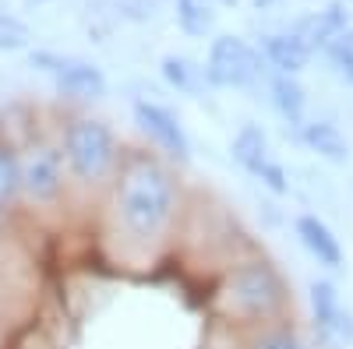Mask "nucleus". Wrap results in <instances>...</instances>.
Instances as JSON below:
<instances>
[{
    "label": "nucleus",
    "instance_id": "1",
    "mask_svg": "<svg viewBox=\"0 0 353 349\" xmlns=\"http://www.w3.org/2000/svg\"><path fill=\"white\" fill-rule=\"evenodd\" d=\"M184 209L181 173L159 152H128L124 166L113 180V219L124 237L152 251L159 247Z\"/></svg>",
    "mask_w": 353,
    "mask_h": 349
},
{
    "label": "nucleus",
    "instance_id": "2",
    "mask_svg": "<svg viewBox=\"0 0 353 349\" xmlns=\"http://www.w3.org/2000/svg\"><path fill=\"white\" fill-rule=\"evenodd\" d=\"M219 307L226 317H233V321H241L248 328H265V325H276L290 317L293 289L272 257L248 254V257H237L223 272Z\"/></svg>",
    "mask_w": 353,
    "mask_h": 349
},
{
    "label": "nucleus",
    "instance_id": "3",
    "mask_svg": "<svg viewBox=\"0 0 353 349\" xmlns=\"http://www.w3.org/2000/svg\"><path fill=\"white\" fill-rule=\"evenodd\" d=\"M61 149L68 159L71 180L85 191L113 187L117 173L124 166V156H128L117 131L106 120H99V116H74V120H68L61 134Z\"/></svg>",
    "mask_w": 353,
    "mask_h": 349
},
{
    "label": "nucleus",
    "instance_id": "4",
    "mask_svg": "<svg viewBox=\"0 0 353 349\" xmlns=\"http://www.w3.org/2000/svg\"><path fill=\"white\" fill-rule=\"evenodd\" d=\"M68 159L61 141L32 138L21 149V194L32 205H57L68 194Z\"/></svg>",
    "mask_w": 353,
    "mask_h": 349
},
{
    "label": "nucleus",
    "instance_id": "5",
    "mask_svg": "<svg viewBox=\"0 0 353 349\" xmlns=\"http://www.w3.org/2000/svg\"><path fill=\"white\" fill-rule=\"evenodd\" d=\"M265 71V56L241 36H216L205 56V81L212 89H251Z\"/></svg>",
    "mask_w": 353,
    "mask_h": 349
},
{
    "label": "nucleus",
    "instance_id": "6",
    "mask_svg": "<svg viewBox=\"0 0 353 349\" xmlns=\"http://www.w3.org/2000/svg\"><path fill=\"white\" fill-rule=\"evenodd\" d=\"M230 156H233V162H237L251 180H258L265 191H272L276 198H286V194H290L286 166L272 156L269 134H265L261 124H241V131L233 134V141H230Z\"/></svg>",
    "mask_w": 353,
    "mask_h": 349
},
{
    "label": "nucleus",
    "instance_id": "7",
    "mask_svg": "<svg viewBox=\"0 0 353 349\" xmlns=\"http://www.w3.org/2000/svg\"><path fill=\"white\" fill-rule=\"evenodd\" d=\"M307 307L318 349H346L353 342V310L343 304V293L332 279H314L307 286Z\"/></svg>",
    "mask_w": 353,
    "mask_h": 349
},
{
    "label": "nucleus",
    "instance_id": "8",
    "mask_svg": "<svg viewBox=\"0 0 353 349\" xmlns=\"http://www.w3.org/2000/svg\"><path fill=\"white\" fill-rule=\"evenodd\" d=\"M131 113H134V124L145 134V141H149L163 159H170L173 166L191 162V138L181 124V116H176L170 106H163L156 99H138L131 106Z\"/></svg>",
    "mask_w": 353,
    "mask_h": 349
},
{
    "label": "nucleus",
    "instance_id": "9",
    "mask_svg": "<svg viewBox=\"0 0 353 349\" xmlns=\"http://www.w3.org/2000/svg\"><path fill=\"white\" fill-rule=\"evenodd\" d=\"M32 64L46 71L61 96L74 99H103L106 96V78L96 64L78 61V56H57V53H32Z\"/></svg>",
    "mask_w": 353,
    "mask_h": 349
},
{
    "label": "nucleus",
    "instance_id": "10",
    "mask_svg": "<svg viewBox=\"0 0 353 349\" xmlns=\"http://www.w3.org/2000/svg\"><path fill=\"white\" fill-rule=\"evenodd\" d=\"M293 237L301 240V247L318 261L321 268L339 272V268L346 265V251H343V244H339V237H336V229L321 219V215L301 212L297 219H293Z\"/></svg>",
    "mask_w": 353,
    "mask_h": 349
},
{
    "label": "nucleus",
    "instance_id": "11",
    "mask_svg": "<svg viewBox=\"0 0 353 349\" xmlns=\"http://www.w3.org/2000/svg\"><path fill=\"white\" fill-rule=\"evenodd\" d=\"M261 56H265V64L272 67V74H301L311 64L314 50L290 28V32L261 36Z\"/></svg>",
    "mask_w": 353,
    "mask_h": 349
},
{
    "label": "nucleus",
    "instance_id": "12",
    "mask_svg": "<svg viewBox=\"0 0 353 349\" xmlns=\"http://www.w3.org/2000/svg\"><path fill=\"white\" fill-rule=\"evenodd\" d=\"M346 28H350V11H346L343 0H332V4H325L321 11H314V14L301 18L293 32H297V36L314 50V53H321V50H325L336 36H343Z\"/></svg>",
    "mask_w": 353,
    "mask_h": 349
},
{
    "label": "nucleus",
    "instance_id": "13",
    "mask_svg": "<svg viewBox=\"0 0 353 349\" xmlns=\"http://www.w3.org/2000/svg\"><path fill=\"white\" fill-rule=\"evenodd\" d=\"M297 138H301L304 149L311 156H318L321 162L343 166L350 159V141L339 131V124H332V120H304L301 131H297Z\"/></svg>",
    "mask_w": 353,
    "mask_h": 349
},
{
    "label": "nucleus",
    "instance_id": "14",
    "mask_svg": "<svg viewBox=\"0 0 353 349\" xmlns=\"http://www.w3.org/2000/svg\"><path fill=\"white\" fill-rule=\"evenodd\" d=\"M269 103L279 113V120L290 124L293 131H301L307 120V92L297 81V74H272L269 78Z\"/></svg>",
    "mask_w": 353,
    "mask_h": 349
},
{
    "label": "nucleus",
    "instance_id": "15",
    "mask_svg": "<svg viewBox=\"0 0 353 349\" xmlns=\"http://www.w3.org/2000/svg\"><path fill=\"white\" fill-rule=\"evenodd\" d=\"M244 349H314V346L297 325L276 321V325H265V328H251Z\"/></svg>",
    "mask_w": 353,
    "mask_h": 349
},
{
    "label": "nucleus",
    "instance_id": "16",
    "mask_svg": "<svg viewBox=\"0 0 353 349\" xmlns=\"http://www.w3.org/2000/svg\"><path fill=\"white\" fill-rule=\"evenodd\" d=\"M159 74L170 89L184 92V96H194V92H201V85H209L205 81V67H198L194 61H188L181 53H166L159 61Z\"/></svg>",
    "mask_w": 353,
    "mask_h": 349
},
{
    "label": "nucleus",
    "instance_id": "17",
    "mask_svg": "<svg viewBox=\"0 0 353 349\" xmlns=\"http://www.w3.org/2000/svg\"><path fill=\"white\" fill-rule=\"evenodd\" d=\"M21 198V152L0 138V209L11 212Z\"/></svg>",
    "mask_w": 353,
    "mask_h": 349
},
{
    "label": "nucleus",
    "instance_id": "18",
    "mask_svg": "<svg viewBox=\"0 0 353 349\" xmlns=\"http://www.w3.org/2000/svg\"><path fill=\"white\" fill-rule=\"evenodd\" d=\"M176 25L191 39H201L216 28V0H176Z\"/></svg>",
    "mask_w": 353,
    "mask_h": 349
},
{
    "label": "nucleus",
    "instance_id": "19",
    "mask_svg": "<svg viewBox=\"0 0 353 349\" xmlns=\"http://www.w3.org/2000/svg\"><path fill=\"white\" fill-rule=\"evenodd\" d=\"M321 56L329 61V67H332V74L339 81L353 85V25L346 28L343 36H336L325 50H321Z\"/></svg>",
    "mask_w": 353,
    "mask_h": 349
},
{
    "label": "nucleus",
    "instance_id": "20",
    "mask_svg": "<svg viewBox=\"0 0 353 349\" xmlns=\"http://www.w3.org/2000/svg\"><path fill=\"white\" fill-rule=\"evenodd\" d=\"M28 43V28L18 18L0 14V50H21Z\"/></svg>",
    "mask_w": 353,
    "mask_h": 349
},
{
    "label": "nucleus",
    "instance_id": "21",
    "mask_svg": "<svg viewBox=\"0 0 353 349\" xmlns=\"http://www.w3.org/2000/svg\"><path fill=\"white\" fill-rule=\"evenodd\" d=\"M4 226H8V212L0 209V233H4Z\"/></svg>",
    "mask_w": 353,
    "mask_h": 349
},
{
    "label": "nucleus",
    "instance_id": "22",
    "mask_svg": "<svg viewBox=\"0 0 353 349\" xmlns=\"http://www.w3.org/2000/svg\"><path fill=\"white\" fill-rule=\"evenodd\" d=\"M254 4H258V8H269V4H276V0H254Z\"/></svg>",
    "mask_w": 353,
    "mask_h": 349
},
{
    "label": "nucleus",
    "instance_id": "23",
    "mask_svg": "<svg viewBox=\"0 0 353 349\" xmlns=\"http://www.w3.org/2000/svg\"><path fill=\"white\" fill-rule=\"evenodd\" d=\"M216 4H226L230 8V4H237V0H216Z\"/></svg>",
    "mask_w": 353,
    "mask_h": 349
}]
</instances>
